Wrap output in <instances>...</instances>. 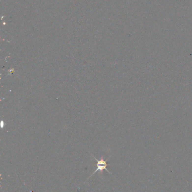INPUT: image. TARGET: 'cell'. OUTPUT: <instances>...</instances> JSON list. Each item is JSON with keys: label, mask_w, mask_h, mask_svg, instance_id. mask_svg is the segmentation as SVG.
Masks as SVG:
<instances>
[{"label": "cell", "mask_w": 192, "mask_h": 192, "mask_svg": "<svg viewBox=\"0 0 192 192\" xmlns=\"http://www.w3.org/2000/svg\"><path fill=\"white\" fill-rule=\"evenodd\" d=\"M93 157H94V159H95V160L97 161V168L96 169L95 171L93 172V174L91 175V176H93L94 174L96 173V172L97 171H99L100 172L102 173L103 171L104 170H106L108 172L109 174H112V172H110V171H109L107 169V167L108 166V164H107V161L108 160V159H107V161H104V159L103 158V157H101L100 160H98L94 156H93Z\"/></svg>", "instance_id": "6da1fadb"}]
</instances>
